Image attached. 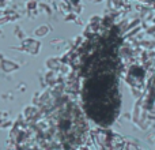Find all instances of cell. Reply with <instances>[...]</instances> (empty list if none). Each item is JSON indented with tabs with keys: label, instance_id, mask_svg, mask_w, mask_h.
Returning <instances> with one entry per match:
<instances>
[{
	"label": "cell",
	"instance_id": "1",
	"mask_svg": "<svg viewBox=\"0 0 155 150\" xmlns=\"http://www.w3.org/2000/svg\"><path fill=\"white\" fill-rule=\"evenodd\" d=\"M83 102L91 119L107 126L117 116L120 96L116 80V45L113 40H99V46L88 56Z\"/></svg>",
	"mask_w": 155,
	"mask_h": 150
}]
</instances>
